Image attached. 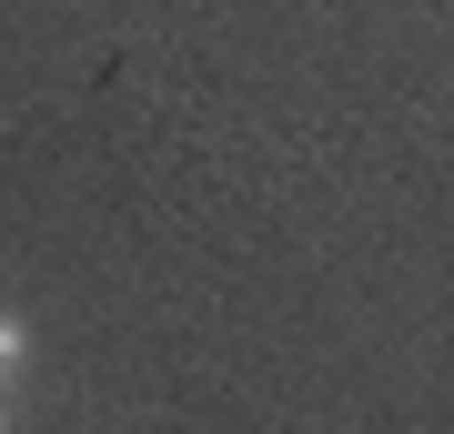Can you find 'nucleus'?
Listing matches in <instances>:
<instances>
[{
  "label": "nucleus",
  "instance_id": "f257e3e1",
  "mask_svg": "<svg viewBox=\"0 0 454 434\" xmlns=\"http://www.w3.org/2000/svg\"><path fill=\"white\" fill-rule=\"evenodd\" d=\"M11 364H20V323L0 313V384H11Z\"/></svg>",
  "mask_w": 454,
  "mask_h": 434
}]
</instances>
